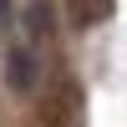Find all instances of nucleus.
Instances as JSON below:
<instances>
[{
    "mask_svg": "<svg viewBox=\"0 0 127 127\" xmlns=\"http://www.w3.org/2000/svg\"><path fill=\"white\" fill-rule=\"evenodd\" d=\"M5 81H10V92H31L41 81V66H36V51L31 46H15L5 56Z\"/></svg>",
    "mask_w": 127,
    "mask_h": 127,
    "instance_id": "obj_1",
    "label": "nucleus"
},
{
    "mask_svg": "<svg viewBox=\"0 0 127 127\" xmlns=\"http://www.w3.org/2000/svg\"><path fill=\"white\" fill-rule=\"evenodd\" d=\"M5 20H10V5H0V31H5Z\"/></svg>",
    "mask_w": 127,
    "mask_h": 127,
    "instance_id": "obj_2",
    "label": "nucleus"
}]
</instances>
